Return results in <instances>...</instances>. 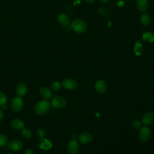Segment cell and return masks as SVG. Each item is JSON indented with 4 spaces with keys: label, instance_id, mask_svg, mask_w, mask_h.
Returning <instances> with one entry per match:
<instances>
[{
    "label": "cell",
    "instance_id": "1",
    "mask_svg": "<svg viewBox=\"0 0 154 154\" xmlns=\"http://www.w3.org/2000/svg\"><path fill=\"white\" fill-rule=\"evenodd\" d=\"M70 28L77 33H83L87 31V25L83 20L76 19L70 23Z\"/></svg>",
    "mask_w": 154,
    "mask_h": 154
},
{
    "label": "cell",
    "instance_id": "2",
    "mask_svg": "<svg viewBox=\"0 0 154 154\" xmlns=\"http://www.w3.org/2000/svg\"><path fill=\"white\" fill-rule=\"evenodd\" d=\"M50 108V103L46 100H40L35 104L34 111L38 115H43L46 114Z\"/></svg>",
    "mask_w": 154,
    "mask_h": 154
},
{
    "label": "cell",
    "instance_id": "3",
    "mask_svg": "<svg viewBox=\"0 0 154 154\" xmlns=\"http://www.w3.org/2000/svg\"><path fill=\"white\" fill-rule=\"evenodd\" d=\"M23 100L19 96L13 98L11 102V109L14 112H20L23 109Z\"/></svg>",
    "mask_w": 154,
    "mask_h": 154
},
{
    "label": "cell",
    "instance_id": "4",
    "mask_svg": "<svg viewBox=\"0 0 154 154\" xmlns=\"http://www.w3.org/2000/svg\"><path fill=\"white\" fill-rule=\"evenodd\" d=\"M66 105V99L60 96H56L54 97L51 100V105L57 109H61L64 108Z\"/></svg>",
    "mask_w": 154,
    "mask_h": 154
},
{
    "label": "cell",
    "instance_id": "5",
    "mask_svg": "<svg viewBox=\"0 0 154 154\" xmlns=\"http://www.w3.org/2000/svg\"><path fill=\"white\" fill-rule=\"evenodd\" d=\"M139 139L142 142L147 141L151 136V131L147 126H143L140 128L139 131Z\"/></svg>",
    "mask_w": 154,
    "mask_h": 154
},
{
    "label": "cell",
    "instance_id": "6",
    "mask_svg": "<svg viewBox=\"0 0 154 154\" xmlns=\"http://www.w3.org/2000/svg\"><path fill=\"white\" fill-rule=\"evenodd\" d=\"M61 86H63V87L66 90H72L76 88L77 82L74 79L71 78H67L63 81L61 83Z\"/></svg>",
    "mask_w": 154,
    "mask_h": 154
},
{
    "label": "cell",
    "instance_id": "7",
    "mask_svg": "<svg viewBox=\"0 0 154 154\" xmlns=\"http://www.w3.org/2000/svg\"><path fill=\"white\" fill-rule=\"evenodd\" d=\"M67 150L69 154H78L79 150L78 142L75 140L70 141L67 145Z\"/></svg>",
    "mask_w": 154,
    "mask_h": 154
},
{
    "label": "cell",
    "instance_id": "8",
    "mask_svg": "<svg viewBox=\"0 0 154 154\" xmlns=\"http://www.w3.org/2000/svg\"><path fill=\"white\" fill-rule=\"evenodd\" d=\"M94 89L99 94L104 93L107 89L106 83L102 79H99L96 81L94 84Z\"/></svg>",
    "mask_w": 154,
    "mask_h": 154
},
{
    "label": "cell",
    "instance_id": "9",
    "mask_svg": "<svg viewBox=\"0 0 154 154\" xmlns=\"http://www.w3.org/2000/svg\"><path fill=\"white\" fill-rule=\"evenodd\" d=\"M142 123L145 125H150L154 122V114L151 111L145 112L141 118Z\"/></svg>",
    "mask_w": 154,
    "mask_h": 154
},
{
    "label": "cell",
    "instance_id": "10",
    "mask_svg": "<svg viewBox=\"0 0 154 154\" xmlns=\"http://www.w3.org/2000/svg\"><path fill=\"white\" fill-rule=\"evenodd\" d=\"M23 147V144L21 141L19 140H14L10 141L8 145L7 148L12 151H19Z\"/></svg>",
    "mask_w": 154,
    "mask_h": 154
},
{
    "label": "cell",
    "instance_id": "11",
    "mask_svg": "<svg viewBox=\"0 0 154 154\" xmlns=\"http://www.w3.org/2000/svg\"><path fill=\"white\" fill-rule=\"evenodd\" d=\"M92 140L93 136L90 133L88 132H82L78 137V141L82 144L90 143Z\"/></svg>",
    "mask_w": 154,
    "mask_h": 154
},
{
    "label": "cell",
    "instance_id": "12",
    "mask_svg": "<svg viewBox=\"0 0 154 154\" xmlns=\"http://www.w3.org/2000/svg\"><path fill=\"white\" fill-rule=\"evenodd\" d=\"M28 91V87L25 83L21 82L16 87V93L19 97L24 96Z\"/></svg>",
    "mask_w": 154,
    "mask_h": 154
},
{
    "label": "cell",
    "instance_id": "13",
    "mask_svg": "<svg viewBox=\"0 0 154 154\" xmlns=\"http://www.w3.org/2000/svg\"><path fill=\"white\" fill-rule=\"evenodd\" d=\"M58 23L64 26H68L70 24V19L69 16L64 13H60L57 16Z\"/></svg>",
    "mask_w": 154,
    "mask_h": 154
},
{
    "label": "cell",
    "instance_id": "14",
    "mask_svg": "<svg viewBox=\"0 0 154 154\" xmlns=\"http://www.w3.org/2000/svg\"><path fill=\"white\" fill-rule=\"evenodd\" d=\"M149 2L147 0H136V7L141 12H145L148 8Z\"/></svg>",
    "mask_w": 154,
    "mask_h": 154
},
{
    "label": "cell",
    "instance_id": "15",
    "mask_svg": "<svg viewBox=\"0 0 154 154\" xmlns=\"http://www.w3.org/2000/svg\"><path fill=\"white\" fill-rule=\"evenodd\" d=\"M11 126L13 129L17 130L22 129L25 128L24 123L19 119H14L12 120L11 122Z\"/></svg>",
    "mask_w": 154,
    "mask_h": 154
},
{
    "label": "cell",
    "instance_id": "16",
    "mask_svg": "<svg viewBox=\"0 0 154 154\" xmlns=\"http://www.w3.org/2000/svg\"><path fill=\"white\" fill-rule=\"evenodd\" d=\"M40 94L43 98L46 100L51 99L52 97V92L51 90L46 87H41L40 89Z\"/></svg>",
    "mask_w": 154,
    "mask_h": 154
},
{
    "label": "cell",
    "instance_id": "17",
    "mask_svg": "<svg viewBox=\"0 0 154 154\" xmlns=\"http://www.w3.org/2000/svg\"><path fill=\"white\" fill-rule=\"evenodd\" d=\"M39 147L43 150H49L52 147V143L48 139L42 138L38 143Z\"/></svg>",
    "mask_w": 154,
    "mask_h": 154
},
{
    "label": "cell",
    "instance_id": "18",
    "mask_svg": "<svg viewBox=\"0 0 154 154\" xmlns=\"http://www.w3.org/2000/svg\"><path fill=\"white\" fill-rule=\"evenodd\" d=\"M140 22L144 26H148L151 22V17L147 13H143L140 16Z\"/></svg>",
    "mask_w": 154,
    "mask_h": 154
},
{
    "label": "cell",
    "instance_id": "19",
    "mask_svg": "<svg viewBox=\"0 0 154 154\" xmlns=\"http://www.w3.org/2000/svg\"><path fill=\"white\" fill-rule=\"evenodd\" d=\"M142 40L148 43H153L154 42L153 33L150 31L144 32L142 35Z\"/></svg>",
    "mask_w": 154,
    "mask_h": 154
},
{
    "label": "cell",
    "instance_id": "20",
    "mask_svg": "<svg viewBox=\"0 0 154 154\" xmlns=\"http://www.w3.org/2000/svg\"><path fill=\"white\" fill-rule=\"evenodd\" d=\"M134 51L135 54L137 56H140L143 54V47L142 44L140 42L137 41L135 42V44L134 48Z\"/></svg>",
    "mask_w": 154,
    "mask_h": 154
},
{
    "label": "cell",
    "instance_id": "21",
    "mask_svg": "<svg viewBox=\"0 0 154 154\" xmlns=\"http://www.w3.org/2000/svg\"><path fill=\"white\" fill-rule=\"evenodd\" d=\"M7 102V99L5 94L2 91H0V107L4 106Z\"/></svg>",
    "mask_w": 154,
    "mask_h": 154
},
{
    "label": "cell",
    "instance_id": "22",
    "mask_svg": "<svg viewBox=\"0 0 154 154\" xmlns=\"http://www.w3.org/2000/svg\"><path fill=\"white\" fill-rule=\"evenodd\" d=\"M8 141V137L2 134H0V147L5 146Z\"/></svg>",
    "mask_w": 154,
    "mask_h": 154
},
{
    "label": "cell",
    "instance_id": "23",
    "mask_svg": "<svg viewBox=\"0 0 154 154\" xmlns=\"http://www.w3.org/2000/svg\"><path fill=\"white\" fill-rule=\"evenodd\" d=\"M61 87V84L58 81H54L51 84V88L54 91H58Z\"/></svg>",
    "mask_w": 154,
    "mask_h": 154
},
{
    "label": "cell",
    "instance_id": "24",
    "mask_svg": "<svg viewBox=\"0 0 154 154\" xmlns=\"http://www.w3.org/2000/svg\"><path fill=\"white\" fill-rule=\"evenodd\" d=\"M22 135L25 138H30L32 136V132L29 129L23 128L22 131Z\"/></svg>",
    "mask_w": 154,
    "mask_h": 154
},
{
    "label": "cell",
    "instance_id": "25",
    "mask_svg": "<svg viewBox=\"0 0 154 154\" xmlns=\"http://www.w3.org/2000/svg\"><path fill=\"white\" fill-rule=\"evenodd\" d=\"M132 126L135 129H140L142 127V123L138 120H135L132 122Z\"/></svg>",
    "mask_w": 154,
    "mask_h": 154
},
{
    "label": "cell",
    "instance_id": "26",
    "mask_svg": "<svg viewBox=\"0 0 154 154\" xmlns=\"http://www.w3.org/2000/svg\"><path fill=\"white\" fill-rule=\"evenodd\" d=\"M37 134H38V135L40 137H42V138L45 135L44 131H43V129H38V131H37Z\"/></svg>",
    "mask_w": 154,
    "mask_h": 154
},
{
    "label": "cell",
    "instance_id": "27",
    "mask_svg": "<svg viewBox=\"0 0 154 154\" xmlns=\"http://www.w3.org/2000/svg\"><path fill=\"white\" fill-rule=\"evenodd\" d=\"M4 111L1 108H0V122L2 120V119L4 118Z\"/></svg>",
    "mask_w": 154,
    "mask_h": 154
},
{
    "label": "cell",
    "instance_id": "28",
    "mask_svg": "<svg viewBox=\"0 0 154 154\" xmlns=\"http://www.w3.org/2000/svg\"><path fill=\"white\" fill-rule=\"evenodd\" d=\"M24 154H34V152L31 149H26L25 151Z\"/></svg>",
    "mask_w": 154,
    "mask_h": 154
},
{
    "label": "cell",
    "instance_id": "29",
    "mask_svg": "<svg viewBox=\"0 0 154 154\" xmlns=\"http://www.w3.org/2000/svg\"><path fill=\"white\" fill-rule=\"evenodd\" d=\"M87 2H88V3H92V2H93L95 0H85Z\"/></svg>",
    "mask_w": 154,
    "mask_h": 154
},
{
    "label": "cell",
    "instance_id": "30",
    "mask_svg": "<svg viewBox=\"0 0 154 154\" xmlns=\"http://www.w3.org/2000/svg\"><path fill=\"white\" fill-rule=\"evenodd\" d=\"M102 2H103V3H106V2H109V0H100Z\"/></svg>",
    "mask_w": 154,
    "mask_h": 154
}]
</instances>
